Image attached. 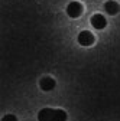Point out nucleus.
I'll return each instance as SVG.
<instances>
[{
  "instance_id": "4",
  "label": "nucleus",
  "mask_w": 120,
  "mask_h": 121,
  "mask_svg": "<svg viewBox=\"0 0 120 121\" xmlns=\"http://www.w3.org/2000/svg\"><path fill=\"white\" fill-rule=\"evenodd\" d=\"M91 25L96 29H104V27L107 26V19L104 17L103 14L97 13V14H94V16L91 17Z\"/></svg>"
},
{
  "instance_id": "1",
  "label": "nucleus",
  "mask_w": 120,
  "mask_h": 121,
  "mask_svg": "<svg viewBox=\"0 0 120 121\" xmlns=\"http://www.w3.org/2000/svg\"><path fill=\"white\" fill-rule=\"evenodd\" d=\"M39 121H67V112L62 110L43 108L38 114Z\"/></svg>"
},
{
  "instance_id": "5",
  "label": "nucleus",
  "mask_w": 120,
  "mask_h": 121,
  "mask_svg": "<svg viewBox=\"0 0 120 121\" xmlns=\"http://www.w3.org/2000/svg\"><path fill=\"white\" fill-rule=\"evenodd\" d=\"M104 10H106L107 14H110V16H114V14L119 13L120 6H119L117 2H114V0H109V2H106V4H104Z\"/></svg>"
},
{
  "instance_id": "7",
  "label": "nucleus",
  "mask_w": 120,
  "mask_h": 121,
  "mask_svg": "<svg viewBox=\"0 0 120 121\" xmlns=\"http://www.w3.org/2000/svg\"><path fill=\"white\" fill-rule=\"evenodd\" d=\"M2 121H18V118L16 117H14V115H5L3 118H2Z\"/></svg>"
},
{
  "instance_id": "6",
  "label": "nucleus",
  "mask_w": 120,
  "mask_h": 121,
  "mask_svg": "<svg viewBox=\"0 0 120 121\" xmlns=\"http://www.w3.org/2000/svg\"><path fill=\"white\" fill-rule=\"evenodd\" d=\"M39 86L43 89V91H52L55 88V79L51 78V77H43L41 81H39Z\"/></svg>"
},
{
  "instance_id": "3",
  "label": "nucleus",
  "mask_w": 120,
  "mask_h": 121,
  "mask_svg": "<svg viewBox=\"0 0 120 121\" xmlns=\"http://www.w3.org/2000/svg\"><path fill=\"white\" fill-rule=\"evenodd\" d=\"M96 42V38L91 32H88V30H83L80 32L78 35V43L83 45V46H90V45H93Z\"/></svg>"
},
{
  "instance_id": "2",
  "label": "nucleus",
  "mask_w": 120,
  "mask_h": 121,
  "mask_svg": "<svg viewBox=\"0 0 120 121\" xmlns=\"http://www.w3.org/2000/svg\"><path fill=\"white\" fill-rule=\"evenodd\" d=\"M81 13H83V4L80 2H71L67 6V14L72 19L81 16Z\"/></svg>"
}]
</instances>
